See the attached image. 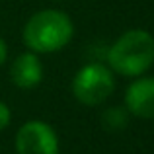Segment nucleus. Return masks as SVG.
Instances as JSON below:
<instances>
[{
  "label": "nucleus",
  "mask_w": 154,
  "mask_h": 154,
  "mask_svg": "<svg viewBox=\"0 0 154 154\" xmlns=\"http://www.w3.org/2000/svg\"><path fill=\"white\" fill-rule=\"evenodd\" d=\"M107 64L125 78H137L154 64V37L146 29L121 33L107 49Z\"/></svg>",
  "instance_id": "f257e3e1"
},
{
  "label": "nucleus",
  "mask_w": 154,
  "mask_h": 154,
  "mask_svg": "<svg viewBox=\"0 0 154 154\" xmlns=\"http://www.w3.org/2000/svg\"><path fill=\"white\" fill-rule=\"evenodd\" d=\"M6 59H8V47H6V41L0 37V66L6 63Z\"/></svg>",
  "instance_id": "1a4fd4ad"
},
{
  "label": "nucleus",
  "mask_w": 154,
  "mask_h": 154,
  "mask_svg": "<svg viewBox=\"0 0 154 154\" xmlns=\"http://www.w3.org/2000/svg\"><path fill=\"white\" fill-rule=\"evenodd\" d=\"M10 121H12V111H10V107H8L4 102H0V131H4V129L10 125Z\"/></svg>",
  "instance_id": "6e6552de"
},
{
  "label": "nucleus",
  "mask_w": 154,
  "mask_h": 154,
  "mask_svg": "<svg viewBox=\"0 0 154 154\" xmlns=\"http://www.w3.org/2000/svg\"><path fill=\"white\" fill-rule=\"evenodd\" d=\"M10 80L20 90H31L39 86V82L43 80V64L37 53L26 51L16 57L10 66Z\"/></svg>",
  "instance_id": "423d86ee"
},
{
  "label": "nucleus",
  "mask_w": 154,
  "mask_h": 154,
  "mask_svg": "<svg viewBox=\"0 0 154 154\" xmlns=\"http://www.w3.org/2000/svg\"><path fill=\"white\" fill-rule=\"evenodd\" d=\"M102 125L107 131H121L129 125V111L125 107L113 105L102 113Z\"/></svg>",
  "instance_id": "0eeeda50"
},
{
  "label": "nucleus",
  "mask_w": 154,
  "mask_h": 154,
  "mask_svg": "<svg viewBox=\"0 0 154 154\" xmlns=\"http://www.w3.org/2000/svg\"><path fill=\"white\" fill-rule=\"evenodd\" d=\"M125 109L139 119H154V76H137L125 92Z\"/></svg>",
  "instance_id": "39448f33"
},
{
  "label": "nucleus",
  "mask_w": 154,
  "mask_h": 154,
  "mask_svg": "<svg viewBox=\"0 0 154 154\" xmlns=\"http://www.w3.org/2000/svg\"><path fill=\"white\" fill-rule=\"evenodd\" d=\"M74 23L63 10H39L23 26V43L33 53H57L70 43Z\"/></svg>",
  "instance_id": "f03ea898"
},
{
  "label": "nucleus",
  "mask_w": 154,
  "mask_h": 154,
  "mask_svg": "<svg viewBox=\"0 0 154 154\" xmlns=\"http://www.w3.org/2000/svg\"><path fill=\"white\" fill-rule=\"evenodd\" d=\"M115 92V76L102 63L84 64L72 78V96L82 105H102Z\"/></svg>",
  "instance_id": "7ed1b4c3"
},
{
  "label": "nucleus",
  "mask_w": 154,
  "mask_h": 154,
  "mask_svg": "<svg viewBox=\"0 0 154 154\" xmlns=\"http://www.w3.org/2000/svg\"><path fill=\"white\" fill-rule=\"evenodd\" d=\"M18 154H59V137L45 121H27L16 133Z\"/></svg>",
  "instance_id": "20e7f679"
}]
</instances>
